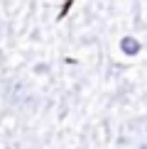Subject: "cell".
<instances>
[{
    "instance_id": "obj_1",
    "label": "cell",
    "mask_w": 147,
    "mask_h": 149,
    "mask_svg": "<svg viewBox=\"0 0 147 149\" xmlns=\"http://www.w3.org/2000/svg\"><path fill=\"white\" fill-rule=\"evenodd\" d=\"M3 93H5V103L10 105V108H17V110H27L34 105V93L29 88V83L24 78H10L5 81L3 86Z\"/></svg>"
},
{
    "instance_id": "obj_2",
    "label": "cell",
    "mask_w": 147,
    "mask_h": 149,
    "mask_svg": "<svg viewBox=\"0 0 147 149\" xmlns=\"http://www.w3.org/2000/svg\"><path fill=\"white\" fill-rule=\"evenodd\" d=\"M120 49H123V54H125V56H137L140 49H142V44H140L135 37H125V39L120 42Z\"/></svg>"
}]
</instances>
